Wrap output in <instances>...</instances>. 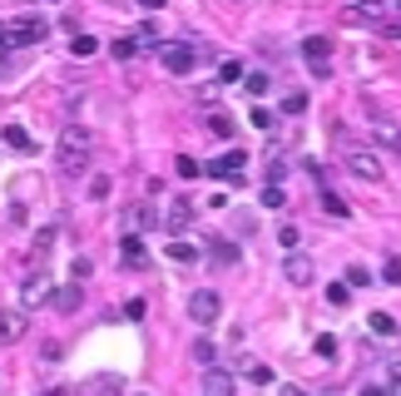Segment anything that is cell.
<instances>
[{"mask_svg": "<svg viewBox=\"0 0 401 396\" xmlns=\"http://www.w3.org/2000/svg\"><path fill=\"white\" fill-rule=\"evenodd\" d=\"M90 149H95L90 129H85V124H65V129H60V144H55V169H60L65 179H80V174L90 169Z\"/></svg>", "mask_w": 401, "mask_h": 396, "instance_id": "1", "label": "cell"}, {"mask_svg": "<svg viewBox=\"0 0 401 396\" xmlns=\"http://www.w3.org/2000/svg\"><path fill=\"white\" fill-rule=\"evenodd\" d=\"M0 40H5L10 50L40 45V40H50V20H45V15H10V20L0 25Z\"/></svg>", "mask_w": 401, "mask_h": 396, "instance_id": "2", "label": "cell"}, {"mask_svg": "<svg viewBox=\"0 0 401 396\" xmlns=\"http://www.w3.org/2000/svg\"><path fill=\"white\" fill-rule=\"evenodd\" d=\"M218 312H223V297L213 293V288H199V293H189V317H194L199 327H213V322H218Z\"/></svg>", "mask_w": 401, "mask_h": 396, "instance_id": "3", "label": "cell"}, {"mask_svg": "<svg viewBox=\"0 0 401 396\" xmlns=\"http://www.w3.org/2000/svg\"><path fill=\"white\" fill-rule=\"evenodd\" d=\"M20 307H25V312H30V307H45V302H50V297H55V288H50V278H45V273H30V278H20Z\"/></svg>", "mask_w": 401, "mask_h": 396, "instance_id": "4", "label": "cell"}, {"mask_svg": "<svg viewBox=\"0 0 401 396\" xmlns=\"http://www.w3.org/2000/svg\"><path fill=\"white\" fill-rule=\"evenodd\" d=\"M302 55H307L312 75H317V80H327V60H332V40H327V35H307V40H302Z\"/></svg>", "mask_w": 401, "mask_h": 396, "instance_id": "5", "label": "cell"}, {"mask_svg": "<svg viewBox=\"0 0 401 396\" xmlns=\"http://www.w3.org/2000/svg\"><path fill=\"white\" fill-rule=\"evenodd\" d=\"M347 169H352L357 179H367V184H382V174H387L372 149H352V154H347Z\"/></svg>", "mask_w": 401, "mask_h": 396, "instance_id": "6", "label": "cell"}, {"mask_svg": "<svg viewBox=\"0 0 401 396\" xmlns=\"http://www.w3.org/2000/svg\"><path fill=\"white\" fill-rule=\"evenodd\" d=\"M382 15H387V5H382V0H357V5H347V10H342V20H347V25H382Z\"/></svg>", "mask_w": 401, "mask_h": 396, "instance_id": "7", "label": "cell"}, {"mask_svg": "<svg viewBox=\"0 0 401 396\" xmlns=\"http://www.w3.org/2000/svg\"><path fill=\"white\" fill-rule=\"evenodd\" d=\"M243 169H248V154H243V149H228V154L208 159V174H213V179H238Z\"/></svg>", "mask_w": 401, "mask_h": 396, "instance_id": "8", "label": "cell"}, {"mask_svg": "<svg viewBox=\"0 0 401 396\" xmlns=\"http://www.w3.org/2000/svg\"><path fill=\"white\" fill-rule=\"evenodd\" d=\"M189 223H194V198H169V208H164V228H169V238L184 233Z\"/></svg>", "mask_w": 401, "mask_h": 396, "instance_id": "9", "label": "cell"}, {"mask_svg": "<svg viewBox=\"0 0 401 396\" xmlns=\"http://www.w3.org/2000/svg\"><path fill=\"white\" fill-rule=\"evenodd\" d=\"M283 278H288L293 288H307V283L317 278V263H312L307 253H288V263H283Z\"/></svg>", "mask_w": 401, "mask_h": 396, "instance_id": "10", "label": "cell"}, {"mask_svg": "<svg viewBox=\"0 0 401 396\" xmlns=\"http://www.w3.org/2000/svg\"><path fill=\"white\" fill-rule=\"evenodd\" d=\"M164 65H169V75H189L199 65V50L194 45H164Z\"/></svg>", "mask_w": 401, "mask_h": 396, "instance_id": "11", "label": "cell"}, {"mask_svg": "<svg viewBox=\"0 0 401 396\" xmlns=\"http://www.w3.org/2000/svg\"><path fill=\"white\" fill-rule=\"evenodd\" d=\"M119 258H124V268H149V248H144V238H139V233H124Z\"/></svg>", "mask_w": 401, "mask_h": 396, "instance_id": "12", "label": "cell"}, {"mask_svg": "<svg viewBox=\"0 0 401 396\" xmlns=\"http://www.w3.org/2000/svg\"><path fill=\"white\" fill-rule=\"evenodd\" d=\"M25 337V307H5L0 312V342H20Z\"/></svg>", "mask_w": 401, "mask_h": 396, "instance_id": "13", "label": "cell"}, {"mask_svg": "<svg viewBox=\"0 0 401 396\" xmlns=\"http://www.w3.org/2000/svg\"><path fill=\"white\" fill-rule=\"evenodd\" d=\"M203 396H233V377L223 367H203Z\"/></svg>", "mask_w": 401, "mask_h": 396, "instance_id": "14", "label": "cell"}, {"mask_svg": "<svg viewBox=\"0 0 401 396\" xmlns=\"http://www.w3.org/2000/svg\"><path fill=\"white\" fill-rule=\"evenodd\" d=\"M372 139L387 144V149H401V124L397 119H372Z\"/></svg>", "mask_w": 401, "mask_h": 396, "instance_id": "15", "label": "cell"}, {"mask_svg": "<svg viewBox=\"0 0 401 396\" xmlns=\"http://www.w3.org/2000/svg\"><path fill=\"white\" fill-rule=\"evenodd\" d=\"M50 307H55V312H75V307H80V283H65V288H55Z\"/></svg>", "mask_w": 401, "mask_h": 396, "instance_id": "16", "label": "cell"}, {"mask_svg": "<svg viewBox=\"0 0 401 396\" xmlns=\"http://www.w3.org/2000/svg\"><path fill=\"white\" fill-rule=\"evenodd\" d=\"M149 223H154V208H149V203H139V208L124 213V233H144Z\"/></svg>", "mask_w": 401, "mask_h": 396, "instance_id": "17", "label": "cell"}, {"mask_svg": "<svg viewBox=\"0 0 401 396\" xmlns=\"http://www.w3.org/2000/svg\"><path fill=\"white\" fill-rule=\"evenodd\" d=\"M70 55H75V60H90V55H100V40H95V35H75V40H70Z\"/></svg>", "mask_w": 401, "mask_h": 396, "instance_id": "18", "label": "cell"}, {"mask_svg": "<svg viewBox=\"0 0 401 396\" xmlns=\"http://www.w3.org/2000/svg\"><path fill=\"white\" fill-rule=\"evenodd\" d=\"M367 327H372L377 337H397V317H392V312H372V317H367Z\"/></svg>", "mask_w": 401, "mask_h": 396, "instance_id": "19", "label": "cell"}, {"mask_svg": "<svg viewBox=\"0 0 401 396\" xmlns=\"http://www.w3.org/2000/svg\"><path fill=\"white\" fill-rule=\"evenodd\" d=\"M169 263H199V248H194V243H179V238H174V243H169Z\"/></svg>", "mask_w": 401, "mask_h": 396, "instance_id": "20", "label": "cell"}, {"mask_svg": "<svg viewBox=\"0 0 401 396\" xmlns=\"http://www.w3.org/2000/svg\"><path fill=\"white\" fill-rule=\"evenodd\" d=\"M139 50H144L139 40H114V45H109V55H114V60H134Z\"/></svg>", "mask_w": 401, "mask_h": 396, "instance_id": "21", "label": "cell"}, {"mask_svg": "<svg viewBox=\"0 0 401 396\" xmlns=\"http://www.w3.org/2000/svg\"><path fill=\"white\" fill-rule=\"evenodd\" d=\"M218 80H223V85H238V80H243V60H223V65H218Z\"/></svg>", "mask_w": 401, "mask_h": 396, "instance_id": "22", "label": "cell"}, {"mask_svg": "<svg viewBox=\"0 0 401 396\" xmlns=\"http://www.w3.org/2000/svg\"><path fill=\"white\" fill-rule=\"evenodd\" d=\"M208 129H213L218 139H233V119H228V114H208Z\"/></svg>", "mask_w": 401, "mask_h": 396, "instance_id": "23", "label": "cell"}, {"mask_svg": "<svg viewBox=\"0 0 401 396\" xmlns=\"http://www.w3.org/2000/svg\"><path fill=\"white\" fill-rule=\"evenodd\" d=\"M347 297H352V283H332V288H327V302H332V307H347Z\"/></svg>", "mask_w": 401, "mask_h": 396, "instance_id": "24", "label": "cell"}, {"mask_svg": "<svg viewBox=\"0 0 401 396\" xmlns=\"http://www.w3.org/2000/svg\"><path fill=\"white\" fill-rule=\"evenodd\" d=\"M5 144H15V149H30V134H25L20 124H5Z\"/></svg>", "mask_w": 401, "mask_h": 396, "instance_id": "25", "label": "cell"}, {"mask_svg": "<svg viewBox=\"0 0 401 396\" xmlns=\"http://www.w3.org/2000/svg\"><path fill=\"white\" fill-rule=\"evenodd\" d=\"M298 228H293V223H283V228H278V243H283V248H288V253H298Z\"/></svg>", "mask_w": 401, "mask_h": 396, "instance_id": "26", "label": "cell"}, {"mask_svg": "<svg viewBox=\"0 0 401 396\" xmlns=\"http://www.w3.org/2000/svg\"><path fill=\"white\" fill-rule=\"evenodd\" d=\"M174 169H179V179H199V174H203V164H199V159H189V154H184Z\"/></svg>", "mask_w": 401, "mask_h": 396, "instance_id": "27", "label": "cell"}, {"mask_svg": "<svg viewBox=\"0 0 401 396\" xmlns=\"http://www.w3.org/2000/svg\"><path fill=\"white\" fill-rule=\"evenodd\" d=\"M283 203H288V194H283L278 184H268V189H263V208H283Z\"/></svg>", "mask_w": 401, "mask_h": 396, "instance_id": "28", "label": "cell"}, {"mask_svg": "<svg viewBox=\"0 0 401 396\" xmlns=\"http://www.w3.org/2000/svg\"><path fill=\"white\" fill-rule=\"evenodd\" d=\"M382 283L401 288V258H387V268H382Z\"/></svg>", "mask_w": 401, "mask_h": 396, "instance_id": "29", "label": "cell"}, {"mask_svg": "<svg viewBox=\"0 0 401 396\" xmlns=\"http://www.w3.org/2000/svg\"><path fill=\"white\" fill-rule=\"evenodd\" d=\"M268 85H273V80H268L263 70H253V75H248V95H268Z\"/></svg>", "mask_w": 401, "mask_h": 396, "instance_id": "30", "label": "cell"}, {"mask_svg": "<svg viewBox=\"0 0 401 396\" xmlns=\"http://www.w3.org/2000/svg\"><path fill=\"white\" fill-rule=\"evenodd\" d=\"M302 109H307V95H302V90H293V95L283 99V114H302Z\"/></svg>", "mask_w": 401, "mask_h": 396, "instance_id": "31", "label": "cell"}, {"mask_svg": "<svg viewBox=\"0 0 401 396\" xmlns=\"http://www.w3.org/2000/svg\"><path fill=\"white\" fill-rule=\"evenodd\" d=\"M322 208H327L332 218H347V203H342L337 194H322Z\"/></svg>", "mask_w": 401, "mask_h": 396, "instance_id": "32", "label": "cell"}, {"mask_svg": "<svg viewBox=\"0 0 401 396\" xmlns=\"http://www.w3.org/2000/svg\"><path fill=\"white\" fill-rule=\"evenodd\" d=\"M213 258H218V263H238V248H233V243H213Z\"/></svg>", "mask_w": 401, "mask_h": 396, "instance_id": "33", "label": "cell"}, {"mask_svg": "<svg viewBox=\"0 0 401 396\" xmlns=\"http://www.w3.org/2000/svg\"><path fill=\"white\" fill-rule=\"evenodd\" d=\"M194 362H203V367H213V342H194Z\"/></svg>", "mask_w": 401, "mask_h": 396, "instance_id": "34", "label": "cell"}, {"mask_svg": "<svg viewBox=\"0 0 401 396\" xmlns=\"http://www.w3.org/2000/svg\"><path fill=\"white\" fill-rule=\"evenodd\" d=\"M347 283H352V288H367L372 273H367V268H347Z\"/></svg>", "mask_w": 401, "mask_h": 396, "instance_id": "35", "label": "cell"}, {"mask_svg": "<svg viewBox=\"0 0 401 396\" xmlns=\"http://www.w3.org/2000/svg\"><path fill=\"white\" fill-rule=\"evenodd\" d=\"M109 194V174H95V179H90V198H104Z\"/></svg>", "mask_w": 401, "mask_h": 396, "instance_id": "36", "label": "cell"}, {"mask_svg": "<svg viewBox=\"0 0 401 396\" xmlns=\"http://www.w3.org/2000/svg\"><path fill=\"white\" fill-rule=\"evenodd\" d=\"M134 40H139V45H154V40H159V30H154V25H139V30H134Z\"/></svg>", "mask_w": 401, "mask_h": 396, "instance_id": "37", "label": "cell"}, {"mask_svg": "<svg viewBox=\"0 0 401 396\" xmlns=\"http://www.w3.org/2000/svg\"><path fill=\"white\" fill-rule=\"evenodd\" d=\"M248 382H253V387H268V382H273V372H268V367H253V372H248Z\"/></svg>", "mask_w": 401, "mask_h": 396, "instance_id": "38", "label": "cell"}, {"mask_svg": "<svg viewBox=\"0 0 401 396\" xmlns=\"http://www.w3.org/2000/svg\"><path fill=\"white\" fill-rule=\"evenodd\" d=\"M248 119H253V124H258V129H273V114H268V109H253V114H248Z\"/></svg>", "mask_w": 401, "mask_h": 396, "instance_id": "39", "label": "cell"}, {"mask_svg": "<svg viewBox=\"0 0 401 396\" xmlns=\"http://www.w3.org/2000/svg\"><path fill=\"white\" fill-rule=\"evenodd\" d=\"M144 307H149L144 297H129V307H124V317H144Z\"/></svg>", "mask_w": 401, "mask_h": 396, "instance_id": "40", "label": "cell"}, {"mask_svg": "<svg viewBox=\"0 0 401 396\" xmlns=\"http://www.w3.org/2000/svg\"><path fill=\"white\" fill-rule=\"evenodd\" d=\"M337 352V337H317V357H332Z\"/></svg>", "mask_w": 401, "mask_h": 396, "instance_id": "41", "label": "cell"}, {"mask_svg": "<svg viewBox=\"0 0 401 396\" xmlns=\"http://www.w3.org/2000/svg\"><path fill=\"white\" fill-rule=\"evenodd\" d=\"M362 396H392V392H382V387H367V392H362Z\"/></svg>", "mask_w": 401, "mask_h": 396, "instance_id": "42", "label": "cell"}, {"mask_svg": "<svg viewBox=\"0 0 401 396\" xmlns=\"http://www.w3.org/2000/svg\"><path fill=\"white\" fill-rule=\"evenodd\" d=\"M139 5H144V10H159V5H164V0H139Z\"/></svg>", "mask_w": 401, "mask_h": 396, "instance_id": "43", "label": "cell"}, {"mask_svg": "<svg viewBox=\"0 0 401 396\" xmlns=\"http://www.w3.org/2000/svg\"><path fill=\"white\" fill-rule=\"evenodd\" d=\"M392 377H397V382H401V362H392Z\"/></svg>", "mask_w": 401, "mask_h": 396, "instance_id": "44", "label": "cell"}, {"mask_svg": "<svg viewBox=\"0 0 401 396\" xmlns=\"http://www.w3.org/2000/svg\"><path fill=\"white\" fill-rule=\"evenodd\" d=\"M283 396H302V392H298V387H288V392H283Z\"/></svg>", "mask_w": 401, "mask_h": 396, "instance_id": "45", "label": "cell"}, {"mask_svg": "<svg viewBox=\"0 0 401 396\" xmlns=\"http://www.w3.org/2000/svg\"><path fill=\"white\" fill-rule=\"evenodd\" d=\"M392 396H401V382H397V387H392Z\"/></svg>", "mask_w": 401, "mask_h": 396, "instance_id": "46", "label": "cell"}, {"mask_svg": "<svg viewBox=\"0 0 401 396\" xmlns=\"http://www.w3.org/2000/svg\"><path fill=\"white\" fill-rule=\"evenodd\" d=\"M397 15H401V0H397Z\"/></svg>", "mask_w": 401, "mask_h": 396, "instance_id": "47", "label": "cell"}]
</instances>
